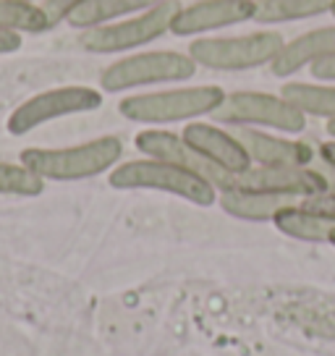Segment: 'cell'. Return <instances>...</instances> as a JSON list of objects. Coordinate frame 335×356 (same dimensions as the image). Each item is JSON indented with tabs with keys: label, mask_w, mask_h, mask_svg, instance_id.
Returning a JSON list of instances; mask_svg holds the SVG:
<instances>
[{
	"label": "cell",
	"mask_w": 335,
	"mask_h": 356,
	"mask_svg": "<svg viewBox=\"0 0 335 356\" xmlns=\"http://www.w3.org/2000/svg\"><path fill=\"white\" fill-rule=\"evenodd\" d=\"M32 3H42V0H32Z\"/></svg>",
	"instance_id": "30"
},
{
	"label": "cell",
	"mask_w": 335,
	"mask_h": 356,
	"mask_svg": "<svg viewBox=\"0 0 335 356\" xmlns=\"http://www.w3.org/2000/svg\"><path fill=\"white\" fill-rule=\"evenodd\" d=\"M160 0H87L81 8L68 16V26L79 29V32H87V29H97L105 24L121 22L126 16H134L142 13L147 8L157 6Z\"/></svg>",
	"instance_id": "15"
},
{
	"label": "cell",
	"mask_w": 335,
	"mask_h": 356,
	"mask_svg": "<svg viewBox=\"0 0 335 356\" xmlns=\"http://www.w3.org/2000/svg\"><path fill=\"white\" fill-rule=\"evenodd\" d=\"M0 29L16 34H40L53 29L40 3L32 0H0Z\"/></svg>",
	"instance_id": "20"
},
{
	"label": "cell",
	"mask_w": 335,
	"mask_h": 356,
	"mask_svg": "<svg viewBox=\"0 0 335 356\" xmlns=\"http://www.w3.org/2000/svg\"><path fill=\"white\" fill-rule=\"evenodd\" d=\"M335 0H262L254 24H288L330 13Z\"/></svg>",
	"instance_id": "19"
},
{
	"label": "cell",
	"mask_w": 335,
	"mask_h": 356,
	"mask_svg": "<svg viewBox=\"0 0 335 356\" xmlns=\"http://www.w3.org/2000/svg\"><path fill=\"white\" fill-rule=\"evenodd\" d=\"M234 134L246 147L254 165H309L314 157L309 145L296 142V139H286L278 134H268L262 129L234 126Z\"/></svg>",
	"instance_id": "13"
},
{
	"label": "cell",
	"mask_w": 335,
	"mask_h": 356,
	"mask_svg": "<svg viewBox=\"0 0 335 356\" xmlns=\"http://www.w3.org/2000/svg\"><path fill=\"white\" fill-rule=\"evenodd\" d=\"M283 34L275 29H259L241 37H197L189 44L194 63L210 71H252L272 66L283 50Z\"/></svg>",
	"instance_id": "6"
},
{
	"label": "cell",
	"mask_w": 335,
	"mask_h": 356,
	"mask_svg": "<svg viewBox=\"0 0 335 356\" xmlns=\"http://www.w3.org/2000/svg\"><path fill=\"white\" fill-rule=\"evenodd\" d=\"M113 189L121 191H163L173 194L181 200L199 204V207H213L220 191L210 178H204L197 170H189L176 163L155 160V157H142V160H129L111 170L108 176Z\"/></svg>",
	"instance_id": "1"
},
{
	"label": "cell",
	"mask_w": 335,
	"mask_h": 356,
	"mask_svg": "<svg viewBox=\"0 0 335 356\" xmlns=\"http://www.w3.org/2000/svg\"><path fill=\"white\" fill-rule=\"evenodd\" d=\"M22 47V34L16 32H3L0 29V56H8V53H16Z\"/></svg>",
	"instance_id": "25"
},
{
	"label": "cell",
	"mask_w": 335,
	"mask_h": 356,
	"mask_svg": "<svg viewBox=\"0 0 335 356\" xmlns=\"http://www.w3.org/2000/svg\"><path fill=\"white\" fill-rule=\"evenodd\" d=\"M121 157L123 142L118 136H97L74 147H29L19 160L45 181H84L111 173Z\"/></svg>",
	"instance_id": "3"
},
{
	"label": "cell",
	"mask_w": 335,
	"mask_h": 356,
	"mask_svg": "<svg viewBox=\"0 0 335 356\" xmlns=\"http://www.w3.org/2000/svg\"><path fill=\"white\" fill-rule=\"evenodd\" d=\"M220 126H249V129H272L278 134H302L307 129V115L293 108L283 95L270 92H231L225 102L213 113Z\"/></svg>",
	"instance_id": "7"
},
{
	"label": "cell",
	"mask_w": 335,
	"mask_h": 356,
	"mask_svg": "<svg viewBox=\"0 0 335 356\" xmlns=\"http://www.w3.org/2000/svg\"><path fill=\"white\" fill-rule=\"evenodd\" d=\"M309 74H312L317 81H333L335 84V53L322 58L320 63H314V66L309 68Z\"/></svg>",
	"instance_id": "24"
},
{
	"label": "cell",
	"mask_w": 335,
	"mask_h": 356,
	"mask_svg": "<svg viewBox=\"0 0 335 356\" xmlns=\"http://www.w3.org/2000/svg\"><path fill=\"white\" fill-rule=\"evenodd\" d=\"M225 102V92L215 84L199 87H173L157 92H136L118 102V113L126 121L145 126L197 121L202 115H213Z\"/></svg>",
	"instance_id": "2"
},
{
	"label": "cell",
	"mask_w": 335,
	"mask_h": 356,
	"mask_svg": "<svg viewBox=\"0 0 335 356\" xmlns=\"http://www.w3.org/2000/svg\"><path fill=\"white\" fill-rule=\"evenodd\" d=\"M102 105V92L95 87H84V84H74V87H56L40 92L29 100H24L16 111L8 115L6 129L13 136H24V134L34 131L40 126H45L58 118H68V115H81V113H92Z\"/></svg>",
	"instance_id": "8"
},
{
	"label": "cell",
	"mask_w": 335,
	"mask_h": 356,
	"mask_svg": "<svg viewBox=\"0 0 335 356\" xmlns=\"http://www.w3.org/2000/svg\"><path fill=\"white\" fill-rule=\"evenodd\" d=\"M183 142L210 165L218 170H223L228 176L244 173L254 165L252 157L246 152V147L238 142V136L234 131H228L218 123H204V121H191L183 126Z\"/></svg>",
	"instance_id": "11"
},
{
	"label": "cell",
	"mask_w": 335,
	"mask_h": 356,
	"mask_svg": "<svg viewBox=\"0 0 335 356\" xmlns=\"http://www.w3.org/2000/svg\"><path fill=\"white\" fill-rule=\"evenodd\" d=\"M302 207H307L309 212L320 215V218H325V220L335 222V191H325V194L302 200Z\"/></svg>",
	"instance_id": "23"
},
{
	"label": "cell",
	"mask_w": 335,
	"mask_h": 356,
	"mask_svg": "<svg viewBox=\"0 0 335 356\" xmlns=\"http://www.w3.org/2000/svg\"><path fill=\"white\" fill-rule=\"evenodd\" d=\"M181 11L179 0H160L157 6L142 13L126 16L121 22L105 24L97 29H87L79 34V44L87 53L97 56H115V53H131L145 44H152L163 34L170 32L173 16Z\"/></svg>",
	"instance_id": "5"
},
{
	"label": "cell",
	"mask_w": 335,
	"mask_h": 356,
	"mask_svg": "<svg viewBox=\"0 0 335 356\" xmlns=\"http://www.w3.org/2000/svg\"><path fill=\"white\" fill-rule=\"evenodd\" d=\"M134 145L145 157H155V160H165V163H176V165H183L189 170H197L204 178H210L218 186V191L223 189L225 181H228V173L218 170L207 160H202L179 134L165 131V129H145V131L136 134Z\"/></svg>",
	"instance_id": "12"
},
{
	"label": "cell",
	"mask_w": 335,
	"mask_h": 356,
	"mask_svg": "<svg viewBox=\"0 0 335 356\" xmlns=\"http://www.w3.org/2000/svg\"><path fill=\"white\" fill-rule=\"evenodd\" d=\"M220 207H223L231 218L249 222H272L286 204L293 200H283V197H268V194H254V191H234L225 189L220 191Z\"/></svg>",
	"instance_id": "17"
},
{
	"label": "cell",
	"mask_w": 335,
	"mask_h": 356,
	"mask_svg": "<svg viewBox=\"0 0 335 356\" xmlns=\"http://www.w3.org/2000/svg\"><path fill=\"white\" fill-rule=\"evenodd\" d=\"M330 13H333V16H335V3H333V8H330Z\"/></svg>",
	"instance_id": "29"
},
{
	"label": "cell",
	"mask_w": 335,
	"mask_h": 356,
	"mask_svg": "<svg viewBox=\"0 0 335 356\" xmlns=\"http://www.w3.org/2000/svg\"><path fill=\"white\" fill-rule=\"evenodd\" d=\"M320 155H322L325 165L335 173V139H330V142H325V145L320 147Z\"/></svg>",
	"instance_id": "26"
},
{
	"label": "cell",
	"mask_w": 335,
	"mask_h": 356,
	"mask_svg": "<svg viewBox=\"0 0 335 356\" xmlns=\"http://www.w3.org/2000/svg\"><path fill=\"white\" fill-rule=\"evenodd\" d=\"M280 95L299 108L304 115L335 121V84L333 81H288Z\"/></svg>",
	"instance_id": "18"
},
{
	"label": "cell",
	"mask_w": 335,
	"mask_h": 356,
	"mask_svg": "<svg viewBox=\"0 0 335 356\" xmlns=\"http://www.w3.org/2000/svg\"><path fill=\"white\" fill-rule=\"evenodd\" d=\"M254 3H262V0H254Z\"/></svg>",
	"instance_id": "31"
},
{
	"label": "cell",
	"mask_w": 335,
	"mask_h": 356,
	"mask_svg": "<svg viewBox=\"0 0 335 356\" xmlns=\"http://www.w3.org/2000/svg\"><path fill=\"white\" fill-rule=\"evenodd\" d=\"M327 244L335 246V228H333V234H330V238H327Z\"/></svg>",
	"instance_id": "28"
},
{
	"label": "cell",
	"mask_w": 335,
	"mask_h": 356,
	"mask_svg": "<svg viewBox=\"0 0 335 356\" xmlns=\"http://www.w3.org/2000/svg\"><path fill=\"white\" fill-rule=\"evenodd\" d=\"M87 0H42L40 6H42V11L45 16L50 19V26H58V24H66L68 16L81 8Z\"/></svg>",
	"instance_id": "22"
},
{
	"label": "cell",
	"mask_w": 335,
	"mask_h": 356,
	"mask_svg": "<svg viewBox=\"0 0 335 356\" xmlns=\"http://www.w3.org/2000/svg\"><path fill=\"white\" fill-rule=\"evenodd\" d=\"M335 53V24L327 26H317L309 32L293 37L283 44V50L278 58L272 60L270 71L278 79H288L293 74H299L302 68H312L314 63H320L322 58Z\"/></svg>",
	"instance_id": "14"
},
{
	"label": "cell",
	"mask_w": 335,
	"mask_h": 356,
	"mask_svg": "<svg viewBox=\"0 0 335 356\" xmlns=\"http://www.w3.org/2000/svg\"><path fill=\"white\" fill-rule=\"evenodd\" d=\"M197 63L189 53L179 50H145L118 58L100 74L102 92H131L157 84H183L197 76Z\"/></svg>",
	"instance_id": "4"
},
{
	"label": "cell",
	"mask_w": 335,
	"mask_h": 356,
	"mask_svg": "<svg viewBox=\"0 0 335 356\" xmlns=\"http://www.w3.org/2000/svg\"><path fill=\"white\" fill-rule=\"evenodd\" d=\"M257 6L254 0H197L181 6V11L173 16L170 32L176 37H204L225 26L254 22Z\"/></svg>",
	"instance_id": "10"
},
{
	"label": "cell",
	"mask_w": 335,
	"mask_h": 356,
	"mask_svg": "<svg viewBox=\"0 0 335 356\" xmlns=\"http://www.w3.org/2000/svg\"><path fill=\"white\" fill-rule=\"evenodd\" d=\"M272 225L278 228L280 234L291 236L296 241H307V244H327V238H330V234H333L335 228V222L309 212L307 207H302V202L299 204H293V202L286 204L275 215Z\"/></svg>",
	"instance_id": "16"
},
{
	"label": "cell",
	"mask_w": 335,
	"mask_h": 356,
	"mask_svg": "<svg viewBox=\"0 0 335 356\" xmlns=\"http://www.w3.org/2000/svg\"><path fill=\"white\" fill-rule=\"evenodd\" d=\"M327 134L335 139V121H327Z\"/></svg>",
	"instance_id": "27"
},
{
	"label": "cell",
	"mask_w": 335,
	"mask_h": 356,
	"mask_svg": "<svg viewBox=\"0 0 335 356\" xmlns=\"http://www.w3.org/2000/svg\"><path fill=\"white\" fill-rule=\"evenodd\" d=\"M45 178H40L24 163H0V197H40Z\"/></svg>",
	"instance_id": "21"
},
{
	"label": "cell",
	"mask_w": 335,
	"mask_h": 356,
	"mask_svg": "<svg viewBox=\"0 0 335 356\" xmlns=\"http://www.w3.org/2000/svg\"><path fill=\"white\" fill-rule=\"evenodd\" d=\"M225 189L254 191L283 200H309L330 191V181L325 178V173L312 170L309 165H252L244 173L228 176L220 191Z\"/></svg>",
	"instance_id": "9"
}]
</instances>
